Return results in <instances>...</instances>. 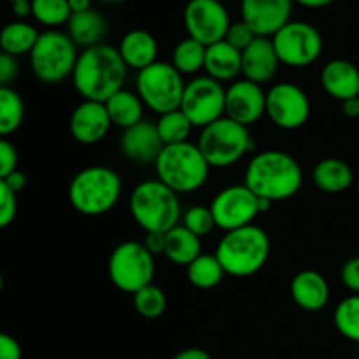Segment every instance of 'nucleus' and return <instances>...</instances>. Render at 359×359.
<instances>
[{
  "mask_svg": "<svg viewBox=\"0 0 359 359\" xmlns=\"http://www.w3.org/2000/svg\"><path fill=\"white\" fill-rule=\"evenodd\" d=\"M128 76V67L123 62L118 48L109 44L83 49L72 74V84L83 100L107 102L123 90Z\"/></svg>",
  "mask_w": 359,
  "mask_h": 359,
  "instance_id": "nucleus-1",
  "label": "nucleus"
},
{
  "mask_svg": "<svg viewBox=\"0 0 359 359\" xmlns=\"http://www.w3.org/2000/svg\"><path fill=\"white\" fill-rule=\"evenodd\" d=\"M244 184L258 198L269 202L290 200L304 184L300 163L286 151L269 149L256 153L244 172Z\"/></svg>",
  "mask_w": 359,
  "mask_h": 359,
  "instance_id": "nucleus-2",
  "label": "nucleus"
},
{
  "mask_svg": "<svg viewBox=\"0 0 359 359\" xmlns=\"http://www.w3.org/2000/svg\"><path fill=\"white\" fill-rule=\"evenodd\" d=\"M130 214L146 233H167L181 224L179 195L161 181H144L130 195Z\"/></svg>",
  "mask_w": 359,
  "mask_h": 359,
  "instance_id": "nucleus-3",
  "label": "nucleus"
},
{
  "mask_svg": "<svg viewBox=\"0 0 359 359\" xmlns=\"http://www.w3.org/2000/svg\"><path fill=\"white\" fill-rule=\"evenodd\" d=\"M121 191L118 172L105 165H90L70 181L69 202L83 216L97 217L111 212L118 205Z\"/></svg>",
  "mask_w": 359,
  "mask_h": 359,
  "instance_id": "nucleus-4",
  "label": "nucleus"
},
{
  "mask_svg": "<svg viewBox=\"0 0 359 359\" xmlns=\"http://www.w3.org/2000/svg\"><path fill=\"white\" fill-rule=\"evenodd\" d=\"M270 237L263 228L256 224L226 231L217 244L216 252L226 276L251 277L266 265L270 258Z\"/></svg>",
  "mask_w": 359,
  "mask_h": 359,
  "instance_id": "nucleus-5",
  "label": "nucleus"
},
{
  "mask_svg": "<svg viewBox=\"0 0 359 359\" xmlns=\"http://www.w3.org/2000/svg\"><path fill=\"white\" fill-rule=\"evenodd\" d=\"M158 181L163 182L177 195L198 191L209 179L210 165L200 151L198 144L182 142L165 146L154 161Z\"/></svg>",
  "mask_w": 359,
  "mask_h": 359,
  "instance_id": "nucleus-6",
  "label": "nucleus"
},
{
  "mask_svg": "<svg viewBox=\"0 0 359 359\" xmlns=\"http://www.w3.org/2000/svg\"><path fill=\"white\" fill-rule=\"evenodd\" d=\"M198 147L209 161L210 168H228L238 163L245 154L256 147L255 139L248 126L223 116L217 121L202 128Z\"/></svg>",
  "mask_w": 359,
  "mask_h": 359,
  "instance_id": "nucleus-7",
  "label": "nucleus"
},
{
  "mask_svg": "<svg viewBox=\"0 0 359 359\" xmlns=\"http://www.w3.org/2000/svg\"><path fill=\"white\" fill-rule=\"evenodd\" d=\"M28 56L32 72L41 83L60 84L72 77L79 53L69 34L46 30L39 35L37 44Z\"/></svg>",
  "mask_w": 359,
  "mask_h": 359,
  "instance_id": "nucleus-8",
  "label": "nucleus"
},
{
  "mask_svg": "<svg viewBox=\"0 0 359 359\" xmlns=\"http://www.w3.org/2000/svg\"><path fill=\"white\" fill-rule=\"evenodd\" d=\"M135 90L140 100L158 116L181 109L184 97V76L172 63L156 62L140 70L135 79Z\"/></svg>",
  "mask_w": 359,
  "mask_h": 359,
  "instance_id": "nucleus-9",
  "label": "nucleus"
},
{
  "mask_svg": "<svg viewBox=\"0 0 359 359\" xmlns=\"http://www.w3.org/2000/svg\"><path fill=\"white\" fill-rule=\"evenodd\" d=\"M154 258L156 256L151 255L142 242H123L109 256V279L123 293L135 294L142 287L153 284L156 273Z\"/></svg>",
  "mask_w": 359,
  "mask_h": 359,
  "instance_id": "nucleus-10",
  "label": "nucleus"
},
{
  "mask_svg": "<svg viewBox=\"0 0 359 359\" xmlns=\"http://www.w3.org/2000/svg\"><path fill=\"white\" fill-rule=\"evenodd\" d=\"M280 63L293 69H304L318 62L323 55L325 41L314 25L291 20L272 37Z\"/></svg>",
  "mask_w": 359,
  "mask_h": 359,
  "instance_id": "nucleus-11",
  "label": "nucleus"
},
{
  "mask_svg": "<svg viewBox=\"0 0 359 359\" xmlns=\"http://www.w3.org/2000/svg\"><path fill=\"white\" fill-rule=\"evenodd\" d=\"M226 88L209 76H196L186 83L181 111L195 128H205L224 116Z\"/></svg>",
  "mask_w": 359,
  "mask_h": 359,
  "instance_id": "nucleus-12",
  "label": "nucleus"
},
{
  "mask_svg": "<svg viewBox=\"0 0 359 359\" xmlns=\"http://www.w3.org/2000/svg\"><path fill=\"white\" fill-rule=\"evenodd\" d=\"M216 228L226 231L252 224L262 214L259 198L245 184H233L221 189L210 202Z\"/></svg>",
  "mask_w": 359,
  "mask_h": 359,
  "instance_id": "nucleus-13",
  "label": "nucleus"
},
{
  "mask_svg": "<svg viewBox=\"0 0 359 359\" xmlns=\"http://www.w3.org/2000/svg\"><path fill=\"white\" fill-rule=\"evenodd\" d=\"M188 37L212 46L224 41L231 20L228 9L219 0H189L182 13Z\"/></svg>",
  "mask_w": 359,
  "mask_h": 359,
  "instance_id": "nucleus-14",
  "label": "nucleus"
},
{
  "mask_svg": "<svg viewBox=\"0 0 359 359\" xmlns=\"http://www.w3.org/2000/svg\"><path fill=\"white\" fill-rule=\"evenodd\" d=\"M309 95L294 83H277L266 91V116L283 130H298L311 118Z\"/></svg>",
  "mask_w": 359,
  "mask_h": 359,
  "instance_id": "nucleus-15",
  "label": "nucleus"
},
{
  "mask_svg": "<svg viewBox=\"0 0 359 359\" xmlns=\"http://www.w3.org/2000/svg\"><path fill=\"white\" fill-rule=\"evenodd\" d=\"M266 114V91L248 79H237L226 88L224 116L244 126L258 123Z\"/></svg>",
  "mask_w": 359,
  "mask_h": 359,
  "instance_id": "nucleus-16",
  "label": "nucleus"
},
{
  "mask_svg": "<svg viewBox=\"0 0 359 359\" xmlns=\"http://www.w3.org/2000/svg\"><path fill=\"white\" fill-rule=\"evenodd\" d=\"M294 0H241L242 20L258 37L272 39L291 21Z\"/></svg>",
  "mask_w": 359,
  "mask_h": 359,
  "instance_id": "nucleus-17",
  "label": "nucleus"
},
{
  "mask_svg": "<svg viewBox=\"0 0 359 359\" xmlns=\"http://www.w3.org/2000/svg\"><path fill=\"white\" fill-rule=\"evenodd\" d=\"M112 121L104 102L83 100L72 111L69 130L74 140L83 146H95L107 137Z\"/></svg>",
  "mask_w": 359,
  "mask_h": 359,
  "instance_id": "nucleus-18",
  "label": "nucleus"
},
{
  "mask_svg": "<svg viewBox=\"0 0 359 359\" xmlns=\"http://www.w3.org/2000/svg\"><path fill=\"white\" fill-rule=\"evenodd\" d=\"M163 147L156 123L146 119L123 130L119 139V149L123 156L135 163H154Z\"/></svg>",
  "mask_w": 359,
  "mask_h": 359,
  "instance_id": "nucleus-19",
  "label": "nucleus"
},
{
  "mask_svg": "<svg viewBox=\"0 0 359 359\" xmlns=\"http://www.w3.org/2000/svg\"><path fill=\"white\" fill-rule=\"evenodd\" d=\"M279 65L283 63L270 37H256L252 44L242 51V76L259 86L276 77Z\"/></svg>",
  "mask_w": 359,
  "mask_h": 359,
  "instance_id": "nucleus-20",
  "label": "nucleus"
},
{
  "mask_svg": "<svg viewBox=\"0 0 359 359\" xmlns=\"http://www.w3.org/2000/svg\"><path fill=\"white\" fill-rule=\"evenodd\" d=\"M291 298L305 312H319L330 302V284L318 270H302L291 279Z\"/></svg>",
  "mask_w": 359,
  "mask_h": 359,
  "instance_id": "nucleus-21",
  "label": "nucleus"
},
{
  "mask_svg": "<svg viewBox=\"0 0 359 359\" xmlns=\"http://www.w3.org/2000/svg\"><path fill=\"white\" fill-rule=\"evenodd\" d=\"M321 86L339 102L359 97V69L344 58L332 60L321 70Z\"/></svg>",
  "mask_w": 359,
  "mask_h": 359,
  "instance_id": "nucleus-22",
  "label": "nucleus"
},
{
  "mask_svg": "<svg viewBox=\"0 0 359 359\" xmlns=\"http://www.w3.org/2000/svg\"><path fill=\"white\" fill-rule=\"evenodd\" d=\"M123 62L128 69H135L137 72L147 69L149 65L158 62V41L151 32L135 28L126 32L121 37L118 46Z\"/></svg>",
  "mask_w": 359,
  "mask_h": 359,
  "instance_id": "nucleus-23",
  "label": "nucleus"
},
{
  "mask_svg": "<svg viewBox=\"0 0 359 359\" xmlns=\"http://www.w3.org/2000/svg\"><path fill=\"white\" fill-rule=\"evenodd\" d=\"M205 76L228 83L237 81L242 74V51L228 44L226 41H219L212 46H207L205 55Z\"/></svg>",
  "mask_w": 359,
  "mask_h": 359,
  "instance_id": "nucleus-24",
  "label": "nucleus"
},
{
  "mask_svg": "<svg viewBox=\"0 0 359 359\" xmlns=\"http://www.w3.org/2000/svg\"><path fill=\"white\" fill-rule=\"evenodd\" d=\"M67 34L79 48H95V46L104 44V39L107 35V21L95 9L76 13L70 16L67 23Z\"/></svg>",
  "mask_w": 359,
  "mask_h": 359,
  "instance_id": "nucleus-25",
  "label": "nucleus"
},
{
  "mask_svg": "<svg viewBox=\"0 0 359 359\" xmlns=\"http://www.w3.org/2000/svg\"><path fill=\"white\" fill-rule=\"evenodd\" d=\"M312 182L325 193H344L353 186L354 172L349 163L339 158H325L312 170Z\"/></svg>",
  "mask_w": 359,
  "mask_h": 359,
  "instance_id": "nucleus-26",
  "label": "nucleus"
},
{
  "mask_svg": "<svg viewBox=\"0 0 359 359\" xmlns=\"http://www.w3.org/2000/svg\"><path fill=\"white\" fill-rule=\"evenodd\" d=\"M202 252V238L189 231L184 224H177L167 231V248L165 258L177 266H188L198 258Z\"/></svg>",
  "mask_w": 359,
  "mask_h": 359,
  "instance_id": "nucleus-27",
  "label": "nucleus"
},
{
  "mask_svg": "<svg viewBox=\"0 0 359 359\" xmlns=\"http://www.w3.org/2000/svg\"><path fill=\"white\" fill-rule=\"evenodd\" d=\"M105 107H107L112 125H116L121 130H126L130 126L137 125V123L144 121V109H146V105L140 100L137 91L133 93V91L123 88V90H119L118 93H114L105 102Z\"/></svg>",
  "mask_w": 359,
  "mask_h": 359,
  "instance_id": "nucleus-28",
  "label": "nucleus"
},
{
  "mask_svg": "<svg viewBox=\"0 0 359 359\" xmlns=\"http://www.w3.org/2000/svg\"><path fill=\"white\" fill-rule=\"evenodd\" d=\"M39 32L28 21H11L4 27L2 34H0V48L2 53L13 56H23L30 55L32 49L35 48L39 41Z\"/></svg>",
  "mask_w": 359,
  "mask_h": 359,
  "instance_id": "nucleus-29",
  "label": "nucleus"
},
{
  "mask_svg": "<svg viewBox=\"0 0 359 359\" xmlns=\"http://www.w3.org/2000/svg\"><path fill=\"white\" fill-rule=\"evenodd\" d=\"M223 265L216 255H200L191 265L186 266V277L196 290H212L224 279Z\"/></svg>",
  "mask_w": 359,
  "mask_h": 359,
  "instance_id": "nucleus-30",
  "label": "nucleus"
},
{
  "mask_svg": "<svg viewBox=\"0 0 359 359\" xmlns=\"http://www.w3.org/2000/svg\"><path fill=\"white\" fill-rule=\"evenodd\" d=\"M207 46L195 41L191 37L182 39L177 42L172 53V65L182 74V76H195L200 70L205 69Z\"/></svg>",
  "mask_w": 359,
  "mask_h": 359,
  "instance_id": "nucleus-31",
  "label": "nucleus"
},
{
  "mask_svg": "<svg viewBox=\"0 0 359 359\" xmlns=\"http://www.w3.org/2000/svg\"><path fill=\"white\" fill-rule=\"evenodd\" d=\"M25 119V104L14 88H0V133L11 135L21 126Z\"/></svg>",
  "mask_w": 359,
  "mask_h": 359,
  "instance_id": "nucleus-32",
  "label": "nucleus"
},
{
  "mask_svg": "<svg viewBox=\"0 0 359 359\" xmlns=\"http://www.w3.org/2000/svg\"><path fill=\"white\" fill-rule=\"evenodd\" d=\"M156 128L163 146H174V144L188 142L195 126L189 121L188 116L181 109H177V111L161 114L156 121Z\"/></svg>",
  "mask_w": 359,
  "mask_h": 359,
  "instance_id": "nucleus-33",
  "label": "nucleus"
},
{
  "mask_svg": "<svg viewBox=\"0 0 359 359\" xmlns=\"http://www.w3.org/2000/svg\"><path fill=\"white\" fill-rule=\"evenodd\" d=\"M72 9L69 0H32V18L49 30L69 23Z\"/></svg>",
  "mask_w": 359,
  "mask_h": 359,
  "instance_id": "nucleus-34",
  "label": "nucleus"
},
{
  "mask_svg": "<svg viewBox=\"0 0 359 359\" xmlns=\"http://www.w3.org/2000/svg\"><path fill=\"white\" fill-rule=\"evenodd\" d=\"M333 323L344 339L359 344V294H351L337 305Z\"/></svg>",
  "mask_w": 359,
  "mask_h": 359,
  "instance_id": "nucleus-35",
  "label": "nucleus"
},
{
  "mask_svg": "<svg viewBox=\"0 0 359 359\" xmlns=\"http://www.w3.org/2000/svg\"><path fill=\"white\" fill-rule=\"evenodd\" d=\"M167 294L156 284H149L133 294V309L146 319L161 318L167 311Z\"/></svg>",
  "mask_w": 359,
  "mask_h": 359,
  "instance_id": "nucleus-36",
  "label": "nucleus"
},
{
  "mask_svg": "<svg viewBox=\"0 0 359 359\" xmlns=\"http://www.w3.org/2000/svg\"><path fill=\"white\" fill-rule=\"evenodd\" d=\"M182 224L188 228L189 231H193L195 235H198L200 238L209 235L210 231L216 228V221H214L212 210L210 207L205 205H193L182 216Z\"/></svg>",
  "mask_w": 359,
  "mask_h": 359,
  "instance_id": "nucleus-37",
  "label": "nucleus"
},
{
  "mask_svg": "<svg viewBox=\"0 0 359 359\" xmlns=\"http://www.w3.org/2000/svg\"><path fill=\"white\" fill-rule=\"evenodd\" d=\"M256 37H258V35L252 32V28L249 27L244 20H241V21H231L224 41H226L228 44L233 46V48H237L238 51H244L245 48H249V46L252 44V41H255Z\"/></svg>",
  "mask_w": 359,
  "mask_h": 359,
  "instance_id": "nucleus-38",
  "label": "nucleus"
},
{
  "mask_svg": "<svg viewBox=\"0 0 359 359\" xmlns=\"http://www.w3.org/2000/svg\"><path fill=\"white\" fill-rule=\"evenodd\" d=\"M18 214V193L0 182V226L7 228L14 223Z\"/></svg>",
  "mask_w": 359,
  "mask_h": 359,
  "instance_id": "nucleus-39",
  "label": "nucleus"
},
{
  "mask_svg": "<svg viewBox=\"0 0 359 359\" xmlns=\"http://www.w3.org/2000/svg\"><path fill=\"white\" fill-rule=\"evenodd\" d=\"M18 170V151L7 139L0 140V179L7 177Z\"/></svg>",
  "mask_w": 359,
  "mask_h": 359,
  "instance_id": "nucleus-40",
  "label": "nucleus"
},
{
  "mask_svg": "<svg viewBox=\"0 0 359 359\" xmlns=\"http://www.w3.org/2000/svg\"><path fill=\"white\" fill-rule=\"evenodd\" d=\"M340 279L347 290L353 291L354 294H359V256H354L344 263Z\"/></svg>",
  "mask_w": 359,
  "mask_h": 359,
  "instance_id": "nucleus-41",
  "label": "nucleus"
},
{
  "mask_svg": "<svg viewBox=\"0 0 359 359\" xmlns=\"http://www.w3.org/2000/svg\"><path fill=\"white\" fill-rule=\"evenodd\" d=\"M18 74H20V63H18L16 56L2 53L0 55V88L11 86Z\"/></svg>",
  "mask_w": 359,
  "mask_h": 359,
  "instance_id": "nucleus-42",
  "label": "nucleus"
},
{
  "mask_svg": "<svg viewBox=\"0 0 359 359\" xmlns=\"http://www.w3.org/2000/svg\"><path fill=\"white\" fill-rule=\"evenodd\" d=\"M21 346L14 337L2 333L0 335V359H21Z\"/></svg>",
  "mask_w": 359,
  "mask_h": 359,
  "instance_id": "nucleus-43",
  "label": "nucleus"
},
{
  "mask_svg": "<svg viewBox=\"0 0 359 359\" xmlns=\"http://www.w3.org/2000/svg\"><path fill=\"white\" fill-rule=\"evenodd\" d=\"M147 248V251L153 256L165 255V248H167V233H146V238L142 242Z\"/></svg>",
  "mask_w": 359,
  "mask_h": 359,
  "instance_id": "nucleus-44",
  "label": "nucleus"
},
{
  "mask_svg": "<svg viewBox=\"0 0 359 359\" xmlns=\"http://www.w3.org/2000/svg\"><path fill=\"white\" fill-rule=\"evenodd\" d=\"M0 182H4V184H6L7 188L13 189L14 193H20L23 191L25 186H27V175H25L21 170H16L11 175H7V177L0 179Z\"/></svg>",
  "mask_w": 359,
  "mask_h": 359,
  "instance_id": "nucleus-45",
  "label": "nucleus"
},
{
  "mask_svg": "<svg viewBox=\"0 0 359 359\" xmlns=\"http://www.w3.org/2000/svg\"><path fill=\"white\" fill-rule=\"evenodd\" d=\"M11 11L20 21H27L28 16H32V0H20V2L11 4Z\"/></svg>",
  "mask_w": 359,
  "mask_h": 359,
  "instance_id": "nucleus-46",
  "label": "nucleus"
},
{
  "mask_svg": "<svg viewBox=\"0 0 359 359\" xmlns=\"http://www.w3.org/2000/svg\"><path fill=\"white\" fill-rule=\"evenodd\" d=\"M172 359H212V356L200 347H188V349L179 351Z\"/></svg>",
  "mask_w": 359,
  "mask_h": 359,
  "instance_id": "nucleus-47",
  "label": "nucleus"
},
{
  "mask_svg": "<svg viewBox=\"0 0 359 359\" xmlns=\"http://www.w3.org/2000/svg\"><path fill=\"white\" fill-rule=\"evenodd\" d=\"M342 112L347 118H359V97L342 102Z\"/></svg>",
  "mask_w": 359,
  "mask_h": 359,
  "instance_id": "nucleus-48",
  "label": "nucleus"
},
{
  "mask_svg": "<svg viewBox=\"0 0 359 359\" xmlns=\"http://www.w3.org/2000/svg\"><path fill=\"white\" fill-rule=\"evenodd\" d=\"M333 2L335 0H294V4L307 7V9H323V7L332 6Z\"/></svg>",
  "mask_w": 359,
  "mask_h": 359,
  "instance_id": "nucleus-49",
  "label": "nucleus"
},
{
  "mask_svg": "<svg viewBox=\"0 0 359 359\" xmlns=\"http://www.w3.org/2000/svg\"><path fill=\"white\" fill-rule=\"evenodd\" d=\"M69 6L72 9V14L84 13L91 9V0H69Z\"/></svg>",
  "mask_w": 359,
  "mask_h": 359,
  "instance_id": "nucleus-50",
  "label": "nucleus"
},
{
  "mask_svg": "<svg viewBox=\"0 0 359 359\" xmlns=\"http://www.w3.org/2000/svg\"><path fill=\"white\" fill-rule=\"evenodd\" d=\"M104 4H119V2H125V0H100Z\"/></svg>",
  "mask_w": 359,
  "mask_h": 359,
  "instance_id": "nucleus-51",
  "label": "nucleus"
},
{
  "mask_svg": "<svg viewBox=\"0 0 359 359\" xmlns=\"http://www.w3.org/2000/svg\"><path fill=\"white\" fill-rule=\"evenodd\" d=\"M9 2H11V4H13V2H20V0H9Z\"/></svg>",
  "mask_w": 359,
  "mask_h": 359,
  "instance_id": "nucleus-52",
  "label": "nucleus"
},
{
  "mask_svg": "<svg viewBox=\"0 0 359 359\" xmlns=\"http://www.w3.org/2000/svg\"><path fill=\"white\" fill-rule=\"evenodd\" d=\"M219 2H224V0H219Z\"/></svg>",
  "mask_w": 359,
  "mask_h": 359,
  "instance_id": "nucleus-53",
  "label": "nucleus"
}]
</instances>
